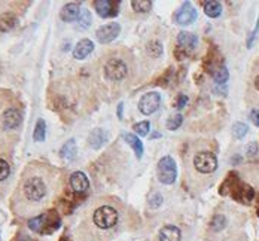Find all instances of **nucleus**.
Wrapping results in <instances>:
<instances>
[{
    "label": "nucleus",
    "mask_w": 259,
    "mask_h": 241,
    "mask_svg": "<svg viewBox=\"0 0 259 241\" xmlns=\"http://www.w3.org/2000/svg\"><path fill=\"white\" fill-rule=\"evenodd\" d=\"M122 109H124V103H119L118 104V118L122 119Z\"/></svg>",
    "instance_id": "obj_36"
},
{
    "label": "nucleus",
    "mask_w": 259,
    "mask_h": 241,
    "mask_svg": "<svg viewBox=\"0 0 259 241\" xmlns=\"http://www.w3.org/2000/svg\"><path fill=\"white\" fill-rule=\"evenodd\" d=\"M177 176V167L171 156H162L158 162V179L164 185H173Z\"/></svg>",
    "instance_id": "obj_5"
},
{
    "label": "nucleus",
    "mask_w": 259,
    "mask_h": 241,
    "mask_svg": "<svg viewBox=\"0 0 259 241\" xmlns=\"http://www.w3.org/2000/svg\"><path fill=\"white\" fill-rule=\"evenodd\" d=\"M158 240L159 241H180L182 240V232L174 225H165L159 229Z\"/></svg>",
    "instance_id": "obj_15"
},
{
    "label": "nucleus",
    "mask_w": 259,
    "mask_h": 241,
    "mask_svg": "<svg viewBox=\"0 0 259 241\" xmlns=\"http://www.w3.org/2000/svg\"><path fill=\"white\" fill-rule=\"evenodd\" d=\"M247 131H249V127L243 122H235L232 125V133L237 139H243L247 134Z\"/></svg>",
    "instance_id": "obj_28"
},
{
    "label": "nucleus",
    "mask_w": 259,
    "mask_h": 241,
    "mask_svg": "<svg viewBox=\"0 0 259 241\" xmlns=\"http://www.w3.org/2000/svg\"><path fill=\"white\" fill-rule=\"evenodd\" d=\"M94 51V44L90 39H82L73 49V57L75 60H85L91 52Z\"/></svg>",
    "instance_id": "obj_16"
},
{
    "label": "nucleus",
    "mask_w": 259,
    "mask_h": 241,
    "mask_svg": "<svg viewBox=\"0 0 259 241\" xmlns=\"http://www.w3.org/2000/svg\"><path fill=\"white\" fill-rule=\"evenodd\" d=\"M119 32H121V26L118 23H109L100 27L96 35L100 44H109L119 36Z\"/></svg>",
    "instance_id": "obj_9"
},
{
    "label": "nucleus",
    "mask_w": 259,
    "mask_h": 241,
    "mask_svg": "<svg viewBox=\"0 0 259 241\" xmlns=\"http://www.w3.org/2000/svg\"><path fill=\"white\" fill-rule=\"evenodd\" d=\"M20 26V20L15 14L12 12H5L0 15V32L2 33H8L15 30Z\"/></svg>",
    "instance_id": "obj_13"
},
{
    "label": "nucleus",
    "mask_w": 259,
    "mask_h": 241,
    "mask_svg": "<svg viewBox=\"0 0 259 241\" xmlns=\"http://www.w3.org/2000/svg\"><path fill=\"white\" fill-rule=\"evenodd\" d=\"M60 226V219L55 211H47L44 214H39L29 222V228L39 234H51Z\"/></svg>",
    "instance_id": "obj_2"
},
{
    "label": "nucleus",
    "mask_w": 259,
    "mask_h": 241,
    "mask_svg": "<svg viewBox=\"0 0 259 241\" xmlns=\"http://www.w3.org/2000/svg\"><path fill=\"white\" fill-rule=\"evenodd\" d=\"M76 153H78V147H76L75 139L67 140V142L61 146V149H60V156H61L64 161H72V159L76 156Z\"/></svg>",
    "instance_id": "obj_19"
},
{
    "label": "nucleus",
    "mask_w": 259,
    "mask_h": 241,
    "mask_svg": "<svg viewBox=\"0 0 259 241\" xmlns=\"http://www.w3.org/2000/svg\"><path fill=\"white\" fill-rule=\"evenodd\" d=\"M78 26L81 29H88L91 26V14L88 9H81V15L78 18Z\"/></svg>",
    "instance_id": "obj_27"
},
{
    "label": "nucleus",
    "mask_w": 259,
    "mask_h": 241,
    "mask_svg": "<svg viewBox=\"0 0 259 241\" xmlns=\"http://www.w3.org/2000/svg\"><path fill=\"white\" fill-rule=\"evenodd\" d=\"M45 137H47V122L41 118L36 122V127L33 131V139H35V142H44Z\"/></svg>",
    "instance_id": "obj_22"
},
{
    "label": "nucleus",
    "mask_w": 259,
    "mask_h": 241,
    "mask_svg": "<svg viewBox=\"0 0 259 241\" xmlns=\"http://www.w3.org/2000/svg\"><path fill=\"white\" fill-rule=\"evenodd\" d=\"M79 15H81V5L75 2L64 5L60 11V18L64 23H73L79 18Z\"/></svg>",
    "instance_id": "obj_12"
},
{
    "label": "nucleus",
    "mask_w": 259,
    "mask_h": 241,
    "mask_svg": "<svg viewBox=\"0 0 259 241\" xmlns=\"http://www.w3.org/2000/svg\"><path fill=\"white\" fill-rule=\"evenodd\" d=\"M146 51H148V54H149L151 57H155V58H156V57H159V55L162 54V44L158 42V41H152V42L148 44Z\"/></svg>",
    "instance_id": "obj_24"
},
{
    "label": "nucleus",
    "mask_w": 259,
    "mask_h": 241,
    "mask_svg": "<svg viewBox=\"0 0 259 241\" xmlns=\"http://www.w3.org/2000/svg\"><path fill=\"white\" fill-rule=\"evenodd\" d=\"M152 201H154V202H151V207H158V205L162 202V198H161V195H159V193H155Z\"/></svg>",
    "instance_id": "obj_35"
},
{
    "label": "nucleus",
    "mask_w": 259,
    "mask_h": 241,
    "mask_svg": "<svg viewBox=\"0 0 259 241\" xmlns=\"http://www.w3.org/2000/svg\"><path fill=\"white\" fill-rule=\"evenodd\" d=\"M70 186H72V189H73L75 192L82 193V192L88 191V188H90V180H88V177H87L85 173H82V171H75V173H72V176H70Z\"/></svg>",
    "instance_id": "obj_11"
},
{
    "label": "nucleus",
    "mask_w": 259,
    "mask_h": 241,
    "mask_svg": "<svg viewBox=\"0 0 259 241\" xmlns=\"http://www.w3.org/2000/svg\"><path fill=\"white\" fill-rule=\"evenodd\" d=\"M255 153H258V145H256V143H250V145L247 146V156H249V158H253Z\"/></svg>",
    "instance_id": "obj_32"
},
{
    "label": "nucleus",
    "mask_w": 259,
    "mask_h": 241,
    "mask_svg": "<svg viewBox=\"0 0 259 241\" xmlns=\"http://www.w3.org/2000/svg\"><path fill=\"white\" fill-rule=\"evenodd\" d=\"M226 226V217L222 216V214H217L213 217V222H211V229L213 231H222L223 228Z\"/></svg>",
    "instance_id": "obj_31"
},
{
    "label": "nucleus",
    "mask_w": 259,
    "mask_h": 241,
    "mask_svg": "<svg viewBox=\"0 0 259 241\" xmlns=\"http://www.w3.org/2000/svg\"><path fill=\"white\" fill-rule=\"evenodd\" d=\"M194 167L203 174H210L217 168V158L210 150H201L194 156Z\"/></svg>",
    "instance_id": "obj_4"
},
{
    "label": "nucleus",
    "mask_w": 259,
    "mask_h": 241,
    "mask_svg": "<svg viewBox=\"0 0 259 241\" xmlns=\"http://www.w3.org/2000/svg\"><path fill=\"white\" fill-rule=\"evenodd\" d=\"M177 44L183 49H194L198 45V38L195 35L189 33V32H182L177 36Z\"/></svg>",
    "instance_id": "obj_18"
},
{
    "label": "nucleus",
    "mask_w": 259,
    "mask_h": 241,
    "mask_svg": "<svg viewBox=\"0 0 259 241\" xmlns=\"http://www.w3.org/2000/svg\"><path fill=\"white\" fill-rule=\"evenodd\" d=\"M119 213L112 205H100L93 213V223L102 231H110L118 225Z\"/></svg>",
    "instance_id": "obj_1"
},
{
    "label": "nucleus",
    "mask_w": 259,
    "mask_h": 241,
    "mask_svg": "<svg viewBox=\"0 0 259 241\" xmlns=\"http://www.w3.org/2000/svg\"><path fill=\"white\" fill-rule=\"evenodd\" d=\"M149 130H151V124H149L148 121H142V122H137V124L134 125V131H136V134L140 136V137L148 136Z\"/></svg>",
    "instance_id": "obj_29"
},
{
    "label": "nucleus",
    "mask_w": 259,
    "mask_h": 241,
    "mask_svg": "<svg viewBox=\"0 0 259 241\" xmlns=\"http://www.w3.org/2000/svg\"><path fill=\"white\" fill-rule=\"evenodd\" d=\"M128 73L127 64L119 58H112L104 66V75L109 81H122Z\"/></svg>",
    "instance_id": "obj_6"
},
{
    "label": "nucleus",
    "mask_w": 259,
    "mask_h": 241,
    "mask_svg": "<svg viewBox=\"0 0 259 241\" xmlns=\"http://www.w3.org/2000/svg\"><path fill=\"white\" fill-rule=\"evenodd\" d=\"M94 8L102 18L115 17L118 12L116 6L110 2V0H97V2H94Z\"/></svg>",
    "instance_id": "obj_14"
},
{
    "label": "nucleus",
    "mask_w": 259,
    "mask_h": 241,
    "mask_svg": "<svg viewBox=\"0 0 259 241\" xmlns=\"http://www.w3.org/2000/svg\"><path fill=\"white\" fill-rule=\"evenodd\" d=\"M255 88L259 91V75L256 76V79H255Z\"/></svg>",
    "instance_id": "obj_37"
},
{
    "label": "nucleus",
    "mask_w": 259,
    "mask_h": 241,
    "mask_svg": "<svg viewBox=\"0 0 259 241\" xmlns=\"http://www.w3.org/2000/svg\"><path fill=\"white\" fill-rule=\"evenodd\" d=\"M228 78H229L228 69H226V67H223V66L217 67V69L213 72V79H214L217 84H225V82L228 81Z\"/></svg>",
    "instance_id": "obj_25"
},
{
    "label": "nucleus",
    "mask_w": 259,
    "mask_h": 241,
    "mask_svg": "<svg viewBox=\"0 0 259 241\" xmlns=\"http://www.w3.org/2000/svg\"><path fill=\"white\" fill-rule=\"evenodd\" d=\"M23 124V113L18 109H8L3 113V125L9 130H15Z\"/></svg>",
    "instance_id": "obj_10"
},
{
    "label": "nucleus",
    "mask_w": 259,
    "mask_h": 241,
    "mask_svg": "<svg viewBox=\"0 0 259 241\" xmlns=\"http://www.w3.org/2000/svg\"><path fill=\"white\" fill-rule=\"evenodd\" d=\"M9 174H11V165L8 164V161L0 158V182L6 180L9 177Z\"/></svg>",
    "instance_id": "obj_30"
},
{
    "label": "nucleus",
    "mask_w": 259,
    "mask_h": 241,
    "mask_svg": "<svg viewBox=\"0 0 259 241\" xmlns=\"http://www.w3.org/2000/svg\"><path fill=\"white\" fill-rule=\"evenodd\" d=\"M23 193L32 202L42 201L45 198V195H47V183H45V180L42 177H39V176H33V177L27 179L24 186H23Z\"/></svg>",
    "instance_id": "obj_3"
},
{
    "label": "nucleus",
    "mask_w": 259,
    "mask_h": 241,
    "mask_svg": "<svg viewBox=\"0 0 259 241\" xmlns=\"http://www.w3.org/2000/svg\"><path fill=\"white\" fill-rule=\"evenodd\" d=\"M197 9L191 3H185L182 8H179L174 12V21L179 26H189L197 20Z\"/></svg>",
    "instance_id": "obj_8"
},
{
    "label": "nucleus",
    "mask_w": 259,
    "mask_h": 241,
    "mask_svg": "<svg viewBox=\"0 0 259 241\" xmlns=\"http://www.w3.org/2000/svg\"><path fill=\"white\" fill-rule=\"evenodd\" d=\"M204 12L210 18H217L222 14V5L219 2H214V0H210V2L204 3Z\"/></svg>",
    "instance_id": "obj_21"
},
{
    "label": "nucleus",
    "mask_w": 259,
    "mask_h": 241,
    "mask_svg": "<svg viewBox=\"0 0 259 241\" xmlns=\"http://www.w3.org/2000/svg\"><path fill=\"white\" fill-rule=\"evenodd\" d=\"M186 103H188V97L186 96H179V98H177V104H176V107L177 109H183L185 106H186Z\"/></svg>",
    "instance_id": "obj_34"
},
{
    "label": "nucleus",
    "mask_w": 259,
    "mask_h": 241,
    "mask_svg": "<svg viewBox=\"0 0 259 241\" xmlns=\"http://www.w3.org/2000/svg\"><path fill=\"white\" fill-rule=\"evenodd\" d=\"M131 6H133V9H134L136 12L145 14V12H149V11H151L152 2H149V0H133Z\"/></svg>",
    "instance_id": "obj_23"
},
{
    "label": "nucleus",
    "mask_w": 259,
    "mask_h": 241,
    "mask_svg": "<svg viewBox=\"0 0 259 241\" xmlns=\"http://www.w3.org/2000/svg\"><path fill=\"white\" fill-rule=\"evenodd\" d=\"M159 104H161V96L155 91H151L140 98L139 110L143 115H152L159 109Z\"/></svg>",
    "instance_id": "obj_7"
},
{
    "label": "nucleus",
    "mask_w": 259,
    "mask_h": 241,
    "mask_svg": "<svg viewBox=\"0 0 259 241\" xmlns=\"http://www.w3.org/2000/svg\"><path fill=\"white\" fill-rule=\"evenodd\" d=\"M124 139H125V142L131 146V149L134 150L136 158L140 159V158L143 156V143H142V140L139 139V136L131 134V133H127V134L124 136Z\"/></svg>",
    "instance_id": "obj_20"
},
{
    "label": "nucleus",
    "mask_w": 259,
    "mask_h": 241,
    "mask_svg": "<svg viewBox=\"0 0 259 241\" xmlns=\"http://www.w3.org/2000/svg\"><path fill=\"white\" fill-rule=\"evenodd\" d=\"M106 140H107V133L102 128H94L88 137V143L93 149H100L106 143Z\"/></svg>",
    "instance_id": "obj_17"
},
{
    "label": "nucleus",
    "mask_w": 259,
    "mask_h": 241,
    "mask_svg": "<svg viewBox=\"0 0 259 241\" xmlns=\"http://www.w3.org/2000/svg\"><path fill=\"white\" fill-rule=\"evenodd\" d=\"M182 122H183V116L180 115V113H174V115H171L168 119H167V128L170 130V131H173V130H177L180 125H182Z\"/></svg>",
    "instance_id": "obj_26"
},
{
    "label": "nucleus",
    "mask_w": 259,
    "mask_h": 241,
    "mask_svg": "<svg viewBox=\"0 0 259 241\" xmlns=\"http://www.w3.org/2000/svg\"><path fill=\"white\" fill-rule=\"evenodd\" d=\"M250 121H252L256 127H259V109L252 110V113H250Z\"/></svg>",
    "instance_id": "obj_33"
}]
</instances>
